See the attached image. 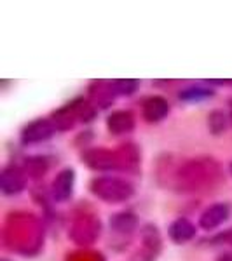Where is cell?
<instances>
[{
	"label": "cell",
	"instance_id": "cell-1",
	"mask_svg": "<svg viewBox=\"0 0 232 261\" xmlns=\"http://www.w3.org/2000/svg\"><path fill=\"white\" fill-rule=\"evenodd\" d=\"M222 171L213 159H197L187 162L178 171V187L183 192L208 190L220 183Z\"/></svg>",
	"mask_w": 232,
	"mask_h": 261
},
{
	"label": "cell",
	"instance_id": "cell-2",
	"mask_svg": "<svg viewBox=\"0 0 232 261\" xmlns=\"http://www.w3.org/2000/svg\"><path fill=\"white\" fill-rule=\"evenodd\" d=\"M91 192L101 200L124 202L133 195L134 188L126 179L103 176V178H95L91 181Z\"/></svg>",
	"mask_w": 232,
	"mask_h": 261
},
{
	"label": "cell",
	"instance_id": "cell-3",
	"mask_svg": "<svg viewBox=\"0 0 232 261\" xmlns=\"http://www.w3.org/2000/svg\"><path fill=\"white\" fill-rule=\"evenodd\" d=\"M84 162L96 171H112V169H119L121 161L117 151H108L103 148H96L89 150L84 153Z\"/></svg>",
	"mask_w": 232,
	"mask_h": 261
},
{
	"label": "cell",
	"instance_id": "cell-4",
	"mask_svg": "<svg viewBox=\"0 0 232 261\" xmlns=\"http://www.w3.org/2000/svg\"><path fill=\"white\" fill-rule=\"evenodd\" d=\"M56 130V125L53 124V120H48V119H39L32 124H28L27 127L23 129V138L25 143H40V141H45L49 140L51 136L54 134Z\"/></svg>",
	"mask_w": 232,
	"mask_h": 261
},
{
	"label": "cell",
	"instance_id": "cell-5",
	"mask_svg": "<svg viewBox=\"0 0 232 261\" xmlns=\"http://www.w3.org/2000/svg\"><path fill=\"white\" fill-rule=\"evenodd\" d=\"M25 171H21L19 167L16 166H9L2 171V176H0V185H2V192L6 195H14V193H19L25 188Z\"/></svg>",
	"mask_w": 232,
	"mask_h": 261
},
{
	"label": "cell",
	"instance_id": "cell-6",
	"mask_svg": "<svg viewBox=\"0 0 232 261\" xmlns=\"http://www.w3.org/2000/svg\"><path fill=\"white\" fill-rule=\"evenodd\" d=\"M230 213V207L227 204H215L212 207H208L199 218V225L204 230H213L217 226H220L223 221H227Z\"/></svg>",
	"mask_w": 232,
	"mask_h": 261
},
{
	"label": "cell",
	"instance_id": "cell-7",
	"mask_svg": "<svg viewBox=\"0 0 232 261\" xmlns=\"http://www.w3.org/2000/svg\"><path fill=\"white\" fill-rule=\"evenodd\" d=\"M74 181H75V172L72 169H63L53 181V197L54 199L58 202L70 199L72 192H74Z\"/></svg>",
	"mask_w": 232,
	"mask_h": 261
},
{
	"label": "cell",
	"instance_id": "cell-8",
	"mask_svg": "<svg viewBox=\"0 0 232 261\" xmlns=\"http://www.w3.org/2000/svg\"><path fill=\"white\" fill-rule=\"evenodd\" d=\"M170 113V105L161 96H152L143 101V117L149 122H159Z\"/></svg>",
	"mask_w": 232,
	"mask_h": 261
},
{
	"label": "cell",
	"instance_id": "cell-9",
	"mask_svg": "<svg viewBox=\"0 0 232 261\" xmlns=\"http://www.w3.org/2000/svg\"><path fill=\"white\" fill-rule=\"evenodd\" d=\"M107 127L112 134H124L133 130L134 127V117L131 112L128 110H119L113 112L107 119Z\"/></svg>",
	"mask_w": 232,
	"mask_h": 261
},
{
	"label": "cell",
	"instance_id": "cell-10",
	"mask_svg": "<svg viewBox=\"0 0 232 261\" xmlns=\"http://www.w3.org/2000/svg\"><path fill=\"white\" fill-rule=\"evenodd\" d=\"M194 235H196V226H194L189 220H185V218H178L176 221L171 223V226H170L171 241L182 244V242L191 241Z\"/></svg>",
	"mask_w": 232,
	"mask_h": 261
},
{
	"label": "cell",
	"instance_id": "cell-11",
	"mask_svg": "<svg viewBox=\"0 0 232 261\" xmlns=\"http://www.w3.org/2000/svg\"><path fill=\"white\" fill-rule=\"evenodd\" d=\"M110 226L115 231H131L136 226V218L131 213H121L110 220Z\"/></svg>",
	"mask_w": 232,
	"mask_h": 261
},
{
	"label": "cell",
	"instance_id": "cell-12",
	"mask_svg": "<svg viewBox=\"0 0 232 261\" xmlns=\"http://www.w3.org/2000/svg\"><path fill=\"white\" fill-rule=\"evenodd\" d=\"M210 96H213V91L206 89V87H199V86L187 87V89H183L180 92V98L185 101H199V99L210 98Z\"/></svg>",
	"mask_w": 232,
	"mask_h": 261
},
{
	"label": "cell",
	"instance_id": "cell-13",
	"mask_svg": "<svg viewBox=\"0 0 232 261\" xmlns=\"http://www.w3.org/2000/svg\"><path fill=\"white\" fill-rule=\"evenodd\" d=\"M208 125H210V130L213 134H222L223 130L227 127V117L225 113L220 112V110H215L210 113L208 117Z\"/></svg>",
	"mask_w": 232,
	"mask_h": 261
},
{
	"label": "cell",
	"instance_id": "cell-14",
	"mask_svg": "<svg viewBox=\"0 0 232 261\" xmlns=\"http://www.w3.org/2000/svg\"><path fill=\"white\" fill-rule=\"evenodd\" d=\"M45 169H48V164H45L44 159H40V157L27 159V162H25V172H28L32 178H37V176L44 174Z\"/></svg>",
	"mask_w": 232,
	"mask_h": 261
},
{
	"label": "cell",
	"instance_id": "cell-15",
	"mask_svg": "<svg viewBox=\"0 0 232 261\" xmlns=\"http://www.w3.org/2000/svg\"><path fill=\"white\" fill-rule=\"evenodd\" d=\"M70 108H72V112L75 113V117L81 119V120H91L92 117H95V110L91 108V105L86 103V101H82V99L72 103Z\"/></svg>",
	"mask_w": 232,
	"mask_h": 261
},
{
	"label": "cell",
	"instance_id": "cell-16",
	"mask_svg": "<svg viewBox=\"0 0 232 261\" xmlns=\"http://www.w3.org/2000/svg\"><path fill=\"white\" fill-rule=\"evenodd\" d=\"M136 86H138L136 81H117V82H113V91H115L117 94L129 96L136 91Z\"/></svg>",
	"mask_w": 232,
	"mask_h": 261
},
{
	"label": "cell",
	"instance_id": "cell-17",
	"mask_svg": "<svg viewBox=\"0 0 232 261\" xmlns=\"http://www.w3.org/2000/svg\"><path fill=\"white\" fill-rule=\"evenodd\" d=\"M230 120H232V112H230Z\"/></svg>",
	"mask_w": 232,
	"mask_h": 261
},
{
	"label": "cell",
	"instance_id": "cell-18",
	"mask_svg": "<svg viewBox=\"0 0 232 261\" xmlns=\"http://www.w3.org/2000/svg\"><path fill=\"white\" fill-rule=\"evenodd\" d=\"M230 172H232V164H230Z\"/></svg>",
	"mask_w": 232,
	"mask_h": 261
}]
</instances>
